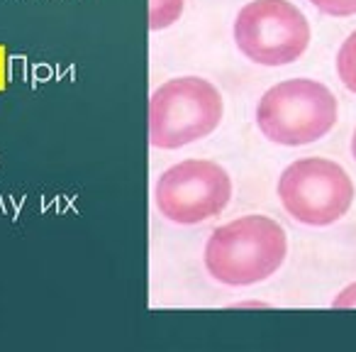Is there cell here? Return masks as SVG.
Listing matches in <instances>:
<instances>
[{
	"label": "cell",
	"mask_w": 356,
	"mask_h": 352,
	"mask_svg": "<svg viewBox=\"0 0 356 352\" xmlns=\"http://www.w3.org/2000/svg\"><path fill=\"white\" fill-rule=\"evenodd\" d=\"M286 257V230L268 215H242L220 225L203 252L208 274L225 286L266 282L283 267Z\"/></svg>",
	"instance_id": "1"
},
{
	"label": "cell",
	"mask_w": 356,
	"mask_h": 352,
	"mask_svg": "<svg viewBox=\"0 0 356 352\" xmlns=\"http://www.w3.org/2000/svg\"><path fill=\"white\" fill-rule=\"evenodd\" d=\"M339 120L337 95L315 79H288L271 86L257 105V128L273 144L305 147Z\"/></svg>",
	"instance_id": "2"
},
{
	"label": "cell",
	"mask_w": 356,
	"mask_h": 352,
	"mask_svg": "<svg viewBox=\"0 0 356 352\" xmlns=\"http://www.w3.org/2000/svg\"><path fill=\"white\" fill-rule=\"evenodd\" d=\"M222 115L225 100L213 81L200 76L163 81L149 98V142L156 149H181L215 132Z\"/></svg>",
	"instance_id": "3"
},
{
	"label": "cell",
	"mask_w": 356,
	"mask_h": 352,
	"mask_svg": "<svg viewBox=\"0 0 356 352\" xmlns=\"http://www.w3.org/2000/svg\"><path fill=\"white\" fill-rule=\"evenodd\" d=\"M276 194L293 220L310 228H327L349 213L356 189L339 162L305 157L283 169Z\"/></svg>",
	"instance_id": "4"
},
{
	"label": "cell",
	"mask_w": 356,
	"mask_h": 352,
	"mask_svg": "<svg viewBox=\"0 0 356 352\" xmlns=\"http://www.w3.org/2000/svg\"><path fill=\"white\" fill-rule=\"evenodd\" d=\"M234 42L259 66H288L310 47V22L291 0H252L234 17Z\"/></svg>",
	"instance_id": "5"
},
{
	"label": "cell",
	"mask_w": 356,
	"mask_h": 352,
	"mask_svg": "<svg viewBox=\"0 0 356 352\" xmlns=\"http://www.w3.org/2000/svg\"><path fill=\"white\" fill-rule=\"evenodd\" d=\"M159 213L178 225H198L220 215L232 201V176L210 159H184L156 179Z\"/></svg>",
	"instance_id": "6"
},
{
	"label": "cell",
	"mask_w": 356,
	"mask_h": 352,
	"mask_svg": "<svg viewBox=\"0 0 356 352\" xmlns=\"http://www.w3.org/2000/svg\"><path fill=\"white\" fill-rule=\"evenodd\" d=\"M186 0H149V30L161 32L184 15Z\"/></svg>",
	"instance_id": "7"
},
{
	"label": "cell",
	"mask_w": 356,
	"mask_h": 352,
	"mask_svg": "<svg viewBox=\"0 0 356 352\" xmlns=\"http://www.w3.org/2000/svg\"><path fill=\"white\" fill-rule=\"evenodd\" d=\"M337 76L346 91L356 93V30L341 42L337 52Z\"/></svg>",
	"instance_id": "8"
},
{
	"label": "cell",
	"mask_w": 356,
	"mask_h": 352,
	"mask_svg": "<svg viewBox=\"0 0 356 352\" xmlns=\"http://www.w3.org/2000/svg\"><path fill=\"white\" fill-rule=\"evenodd\" d=\"M312 8L330 17H351L356 15V0H307Z\"/></svg>",
	"instance_id": "9"
},
{
	"label": "cell",
	"mask_w": 356,
	"mask_h": 352,
	"mask_svg": "<svg viewBox=\"0 0 356 352\" xmlns=\"http://www.w3.org/2000/svg\"><path fill=\"white\" fill-rule=\"evenodd\" d=\"M332 308H339V311H356V282L344 286L332 301Z\"/></svg>",
	"instance_id": "10"
},
{
	"label": "cell",
	"mask_w": 356,
	"mask_h": 352,
	"mask_svg": "<svg viewBox=\"0 0 356 352\" xmlns=\"http://www.w3.org/2000/svg\"><path fill=\"white\" fill-rule=\"evenodd\" d=\"M351 157H354V162H356V130H354V135H351Z\"/></svg>",
	"instance_id": "11"
}]
</instances>
